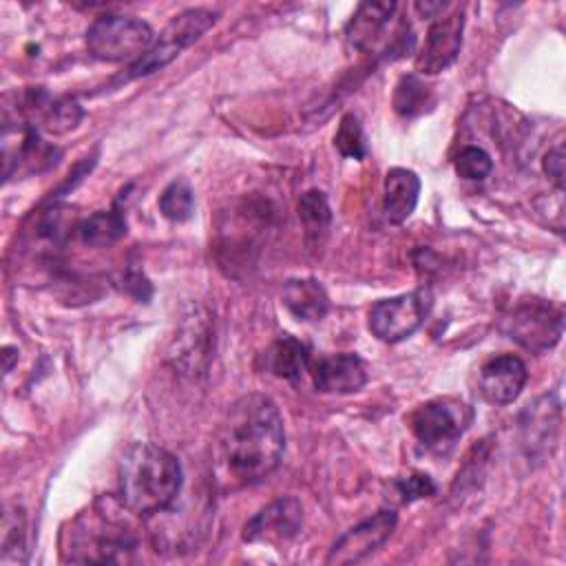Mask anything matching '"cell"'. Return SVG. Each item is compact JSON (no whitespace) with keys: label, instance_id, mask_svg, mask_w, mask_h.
<instances>
[{"label":"cell","instance_id":"83f0119b","mask_svg":"<svg viewBox=\"0 0 566 566\" xmlns=\"http://www.w3.org/2000/svg\"><path fill=\"white\" fill-rule=\"evenodd\" d=\"M544 172L551 177V181L562 190L564 188V146L557 142L546 155H544Z\"/></svg>","mask_w":566,"mask_h":566},{"label":"cell","instance_id":"2e32d148","mask_svg":"<svg viewBox=\"0 0 566 566\" xmlns=\"http://www.w3.org/2000/svg\"><path fill=\"white\" fill-rule=\"evenodd\" d=\"M420 195V179L413 170L391 168L385 175L382 186V212L387 221L402 223L416 210Z\"/></svg>","mask_w":566,"mask_h":566},{"label":"cell","instance_id":"7402d4cb","mask_svg":"<svg viewBox=\"0 0 566 566\" xmlns=\"http://www.w3.org/2000/svg\"><path fill=\"white\" fill-rule=\"evenodd\" d=\"M431 104H433V93L422 80H418L416 75H402L398 80L396 91H394V108L400 115H405V117L420 115Z\"/></svg>","mask_w":566,"mask_h":566},{"label":"cell","instance_id":"f546056e","mask_svg":"<svg viewBox=\"0 0 566 566\" xmlns=\"http://www.w3.org/2000/svg\"><path fill=\"white\" fill-rule=\"evenodd\" d=\"M2 352H4V354H2V356H4V371H11V360L18 358V354H13V352H15L13 347H4Z\"/></svg>","mask_w":566,"mask_h":566},{"label":"cell","instance_id":"7c38bea8","mask_svg":"<svg viewBox=\"0 0 566 566\" xmlns=\"http://www.w3.org/2000/svg\"><path fill=\"white\" fill-rule=\"evenodd\" d=\"M396 522H398V515L391 509L378 511L376 515L358 522L336 539L325 562L338 564V566L360 562L363 557L374 553L378 546H382L391 537Z\"/></svg>","mask_w":566,"mask_h":566},{"label":"cell","instance_id":"30bf717a","mask_svg":"<svg viewBox=\"0 0 566 566\" xmlns=\"http://www.w3.org/2000/svg\"><path fill=\"white\" fill-rule=\"evenodd\" d=\"M57 150L46 146L38 130L29 124L11 126L4 122L2 133V159H4V179L20 172H40L53 166L57 159Z\"/></svg>","mask_w":566,"mask_h":566},{"label":"cell","instance_id":"ffe728a7","mask_svg":"<svg viewBox=\"0 0 566 566\" xmlns=\"http://www.w3.org/2000/svg\"><path fill=\"white\" fill-rule=\"evenodd\" d=\"M29 104V111H38L40 117H42V128L49 130V133H66V130H73L82 117H84V111L82 106L71 99V97H62V99H46L44 95H31V99L27 102Z\"/></svg>","mask_w":566,"mask_h":566},{"label":"cell","instance_id":"e0dca14e","mask_svg":"<svg viewBox=\"0 0 566 566\" xmlns=\"http://www.w3.org/2000/svg\"><path fill=\"white\" fill-rule=\"evenodd\" d=\"M283 305L287 312L305 323L321 321L329 310L325 287L314 279H292L283 285Z\"/></svg>","mask_w":566,"mask_h":566},{"label":"cell","instance_id":"7a4b0ae2","mask_svg":"<svg viewBox=\"0 0 566 566\" xmlns=\"http://www.w3.org/2000/svg\"><path fill=\"white\" fill-rule=\"evenodd\" d=\"M119 500L133 515L164 513L177 500L184 473L179 460L150 442H133L117 464Z\"/></svg>","mask_w":566,"mask_h":566},{"label":"cell","instance_id":"603a6c76","mask_svg":"<svg viewBox=\"0 0 566 566\" xmlns=\"http://www.w3.org/2000/svg\"><path fill=\"white\" fill-rule=\"evenodd\" d=\"M159 212L170 221H188L195 212V195L186 179H175L159 195Z\"/></svg>","mask_w":566,"mask_h":566},{"label":"cell","instance_id":"6da1fadb","mask_svg":"<svg viewBox=\"0 0 566 566\" xmlns=\"http://www.w3.org/2000/svg\"><path fill=\"white\" fill-rule=\"evenodd\" d=\"M283 449V418L272 398L248 394L230 405L219 427L217 451L232 482H261L279 467Z\"/></svg>","mask_w":566,"mask_h":566},{"label":"cell","instance_id":"9a60e30c","mask_svg":"<svg viewBox=\"0 0 566 566\" xmlns=\"http://www.w3.org/2000/svg\"><path fill=\"white\" fill-rule=\"evenodd\" d=\"M314 387L323 394H354L365 387L367 371L356 354L343 352L323 356L312 365Z\"/></svg>","mask_w":566,"mask_h":566},{"label":"cell","instance_id":"44dd1931","mask_svg":"<svg viewBox=\"0 0 566 566\" xmlns=\"http://www.w3.org/2000/svg\"><path fill=\"white\" fill-rule=\"evenodd\" d=\"M298 219L312 245L321 243L332 223V210L321 190H307L298 199Z\"/></svg>","mask_w":566,"mask_h":566},{"label":"cell","instance_id":"4fadbf2b","mask_svg":"<svg viewBox=\"0 0 566 566\" xmlns=\"http://www.w3.org/2000/svg\"><path fill=\"white\" fill-rule=\"evenodd\" d=\"M303 524V509L296 497H279L263 506L243 526V542L281 544L292 539Z\"/></svg>","mask_w":566,"mask_h":566},{"label":"cell","instance_id":"cb8c5ba5","mask_svg":"<svg viewBox=\"0 0 566 566\" xmlns=\"http://www.w3.org/2000/svg\"><path fill=\"white\" fill-rule=\"evenodd\" d=\"M334 146L338 148L340 155L352 157V159H363L367 155V144H365V135L360 128V122L356 115L347 113L340 124L338 130L334 135Z\"/></svg>","mask_w":566,"mask_h":566},{"label":"cell","instance_id":"8fae6325","mask_svg":"<svg viewBox=\"0 0 566 566\" xmlns=\"http://www.w3.org/2000/svg\"><path fill=\"white\" fill-rule=\"evenodd\" d=\"M464 13L458 9L431 22L424 42L416 55V71L420 75H436L449 69L462 49Z\"/></svg>","mask_w":566,"mask_h":566},{"label":"cell","instance_id":"d6986e66","mask_svg":"<svg viewBox=\"0 0 566 566\" xmlns=\"http://www.w3.org/2000/svg\"><path fill=\"white\" fill-rule=\"evenodd\" d=\"M310 365V354L294 336H281L265 352V367L285 380H298Z\"/></svg>","mask_w":566,"mask_h":566},{"label":"cell","instance_id":"4316f807","mask_svg":"<svg viewBox=\"0 0 566 566\" xmlns=\"http://www.w3.org/2000/svg\"><path fill=\"white\" fill-rule=\"evenodd\" d=\"M396 493L400 495L402 504H409V502H413L418 497L433 495L436 493V484L424 473H411V475H407V478L396 482Z\"/></svg>","mask_w":566,"mask_h":566},{"label":"cell","instance_id":"f1b7e54d","mask_svg":"<svg viewBox=\"0 0 566 566\" xmlns=\"http://www.w3.org/2000/svg\"><path fill=\"white\" fill-rule=\"evenodd\" d=\"M449 4L447 2H418L416 4V11H420L424 18H440L442 15V11L447 9Z\"/></svg>","mask_w":566,"mask_h":566},{"label":"cell","instance_id":"ba28073f","mask_svg":"<svg viewBox=\"0 0 566 566\" xmlns=\"http://www.w3.org/2000/svg\"><path fill=\"white\" fill-rule=\"evenodd\" d=\"M431 310V294L416 290L382 298L369 310V329L385 343H398L411 336L427 318Z\"/></svg>","mask_w":566,"mask_h":566},{"label":"cell","instance_id":"5bb4252c","mask_svg":"<svg viewBox=\"0 0 566 566\" xmlns=\"http://www.w3.org/2000/svg\"><path fill=\"white\" fill-rule=\"evenodd\" d=\"M526 378L528 371L524 360L513 354H502L482 365L478 387L486 402L509 405L522 394Z\"/></svg>","mask_w":566,"mask_h":566},{"label":"cell","instance_id":"ac0fdd59","mask_svg":"<svg viewBox=\"0 0 566 566\" xmlns=\"http://www.w3.org/2000/svg\"><path fill=\"white\" fill-rule=\"evenodd\" d=\"M126 234V219L119 210H97L86 219H80L75 237L88 248H104Z\"/></svg>","mask_w":566,"mask_h":566},{"label":"cell","instance_id":"277c9868","mask_svg":"<svg viewBox=\"0 0 566 566\" xmlns=\"http://www.w3.org/2000/svg\"><path fill=\"white\" fill-rule=\"evenodd\" d=\"M153 29L133 15H99L86 31V46L102 62H137L153 46Z\"/></svg>","mask_w":566,"mask_h":566},{"label":"cell","instance_id":"52a82bcc","mask_svg":"<svg viewBox=\"0 0 566 566\" xmlns=\"http://www.w3.org/2000/svg\"><path fill=\"white\" fill-rule=\"evenodd\" d=\"M214 22H217L214 11H208V9H186V11H181L179 15H175L164 27L159 38L148 49V53L130 66V75L139 77V75H148V73H155L159 69H164L184 49L195 44Z\"/></svg>","mask_w":566,"mask_h":566},{"label":"cell","instance_id":"484cf974","mask_svg":"<svg viewBox=\"0 0 566 566\" xmlns=\"http://www.w3.org/2000/svg\"><path fill=\"white\" fill-rule=\"evenodd\" d=\"M4 533H2V562H24V557L20 553H24V513L22 511H9L4 515V524H2Z\"/></svg>","mask_w":566,"mask_h":566},{"label":"cell","instance_id":"8992f818","mask_svg":"<svg viewBox=\"0 0 566 566\" xmlns=\"http://www.w3.org/2000/svg\"><path fill=\"white\" fill-rule=\"evenodd\" d=\"M473 422V409L458 398H433L420 405L411 418L418 442L436 453H447Z\"/></svg>","mask_w":566,"mask_h":566},{"label":"cell","instance_id":"3957f363","mask_svg":"<svg viewBox=\"0 0 566 566\" xmlns=\"http://www.w3.org/2000/svg\"><path fill=\"white\" fill-rule=\"evenodd\" d=\"M122 500H97L62 533V559L77 564L128 562L137 548L135 528Z\"/></svg>","mask_w":566,"mask_h":566},{"label":"cell","instance_id":"5b68a950","mask_svg":"<svg viewBox=\"0 0 566 566\" xmlns=\"http://www.w3.org/2000/svg\"><path fill=\"white\" fill-rule=\"evenodd\" d=\"M502 332L528 352L555 347L564 332V314L544 298H522L502 316Z\"/></svg>","mask_w":566,"mask_h":566},{"label":"cell","instance_id":"d4e9b609","mask_svg":"<svg viewBox=\"0 0 566 566\" xmlns=\"http://www.w3.org/2000/svg\"><path fill=\"white\" fill-rule=\"evenodd\" d=\"M493 170V159L491 155L480 148V146H464L458 155H455V172L464 179L471 181H480L484 177H489Z\"/></svg>","mask_w":566,"mask_h":566},{"label":"cell","instance_id":"9c48e42d","mask_svg":"<svg viewBox=\"0 0 566 566\" xmlns=\"http://www.w3.org/2000/svg\"><path fill=\"white\" fill-rule=\"evenodd\" d=\"M398 4L396 2H363L356 13L352 15L347 24V40L349 44L360 53H376V55H389L394 51L409 49L411 42H396L387 38V31H391L394 13Z\"/></svg>","mask_w":566,"mask_h":566}]
</instances>
